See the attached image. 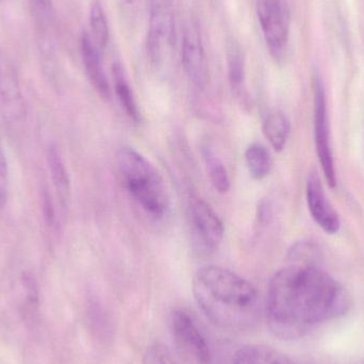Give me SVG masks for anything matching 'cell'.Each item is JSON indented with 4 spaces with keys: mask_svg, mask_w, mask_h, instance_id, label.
I'll return each mask as SVG.
<instances>
[{
    "mask_svg": "<svg viewBox=\"0 0 364 364\" xmlns=\"http://www.w3.org/2000/svg\"><path fill=\"white\" fill-rule=\"evenodd\" d=\"M227 64L231 91L239 97L243 96L245 89V60L241 47L233 41L227 45Z\"/></svg>",
    "mask_w": 364,
    "mask_h": 364,
    "instance_id": "cell-16",
    "label": "cell"
},
{
    "mask_svg": "<svg viewBox=\"0 0 364 364\" xmlns=\"http://www.w3.org/2000/svg\"><path fill=\"white\" fill-rule=\"evenodd\" d=\"M244 156L248 172L255 181H261L269 176L273 162L267 147L255 143L246 149Z\"/></svg>",
    "mask_w": 364,
    "mask_h": 364,
    "instance_id": "cell-19",
    "label": "cell"
},
{
    "mask_svg": "<svg viewBox=\"0 0 364 364\" xmlns=\"http://www.w3.org/2000/svg\"><path fill=\"white\" fill-rule=\"evenodd\" d=\"M193 293L201 312L220 328L247 331L260 316L257 289L245 278L225 267H200L193 280Z\"/></svg>",
    "mask_w": 364,
    "mask_h": 364,
    "instance_id": "cell-2",
    "label": "cell"
},
{
    "mask_svg": "<svg viewBox=\"0 0 364 364\" xmlns=\"http://www.w3.org/2000/svg\"><path fill=\"white\" fill-rule=\"evenodd\" d=\"M50 199V196L46 193L44 195L43 207H44L45 220H46L49 225H53V220H55V212H53V203H51Z\"/></svg>",
    "mask_w": 364,
    "mask_h": 364,
    "instance_id": "cell-23",
    "label": "cell"
},
{
    "mask_svg": "<svg viewBox=\"0 0 364 364\" xmlns=\"http://www.w3.org/2000/svg\"><path fill=\"white\" fill-rule=\"evenodd\" d=\"M33 2L34 8H36V11H40V12H47V11H50L51 9V0H32Z\"/></svg>",
    "mask_w": 364,
    "mask_h": 364,
    "instance_id": "cell-24",
    "label": "cell"
},
{
    "mask_svg": "<svg viewBox=\"0 0 364 364\" xmlns=\"http://www.w3.org/2000/svg\"><path fill=\"white\" fill-rule=\"evenodd\" d=\"M350 299L329 274L309 263L278 271L269 284L267 320L276 337L297 340L318 325L343 316Z\"/></svg>",
    "mask_w": 364,
    "mask_h": 364,
    "instance_id": "cell-1",
    "label": "cell"
},
{
    "mask_svg": "<svg viewBox=\"0 0 364 364\" xmlns=\"http://www.w3.org/2000/svg\"><path fill=\"white\" fill-rule=\"evenodd\" d=\"M175 25L171 0H151L147 53L151 61L158 64L162 60L164 46L174 41Z\"/></svg>",
    "mask_w": 364,
    "mask_h": 364,
    "instance_id": "cell-8",
    "label": "cell"
},
{
    "mask_svg": "<svg viewBox=\"0 0 364 364\" xmlns=\"http://www.w3.org/2000/svg\"><path fill=\"white\" fill-rule=\"evenodd\" d=\"M182 65L190 80L199 89L208 81V64L198 23L192 19L186 25L182 38Z\"/></svg>",
    "mask_w": 364,
    "mask_h": 364,
    "instance_id": "cell-9",
    "label": "cell"
},
{
    "mask_svg": "<svg viewBox=\"0 0 364 364\" xmlns=\"http://www.w3.org/2000/svg\"><path fill=\"white\" fill-rule=\"evenodd\" d=\"M314 142L318 159L322 166L325 179L331 188L337 186L335 161L331 151L329 136L328 114H327L326 94L320 77L314 82Z\"/></svg>",
    "mask_w": 364,
    "mask_h": 364,
    "instance_id": "cell-6",
    "label": "cell"
},
{
    "mask_svg": "<svg viewBox=\"0 0 364 364\" xmlns=\"http://www.w3.org/2000/svg\"><path fill=\"white\" fill-rule=\"evenodd\" d=\"M306 196L310 214L316 224L329 235L337 233L340 229L339 216L329 203L322 181L316 173H312L308 177Z\"/></svg>",
    "mask_w": 364,
    "mask_h": 364,
    "instance_id": "cell-11",
    "label": "cell"
},
{
    "mask_svg": "<svg viewBox=\"0 0 364 364\" xmlns=\"http://www.w3.org/2000/svg\"><path fill=\"white\" fill-rule=\"evenodd\" d=\"M81 55L85 72L92 85L104 100L111 97L110 83L102 68V53L95 46L87 32L81 36Z\"/></svg>",
    "mask_w": 364,
    "mask_h": 364,
    "instance_id": "cell-12",
    "label": "cell"
},
{
    "mask_svg": "<svg viewBox=\"0 0 364 364\" xmlns=\"http://www.w3.org/2000/svg\"><path fill=\"white\" fill-rule=\"evenodd\" d=\"M47 162L50 171L51 181L57 191L62 205L66 207L70 197V181L65 164L55 147L50 146L47 151Z\"/></svg>",
    "mask_w": 364,
    "mask_h": 364,
    "instance_id": "cell-15",
    "label": "cell"
},
{
    "mask_svg": "<svg viewBox=\"0 0 364 364\" xmlns=\"http://www.w3.org/2000/svg\"><path fill=\"white\" fill-rule=\"evenodd\" d=\"M170 327L175 346L186 360L193 364L211 363L209 343L188 312L181 309L173 311Z\"/></svg>",
    "mask_w": 364,
    "mask_h": 364,
    "instance_id": "cell-5",
    "label": "cell"
},
{
    "mask_svg": "<svg viewBox=\"0 0 364 364\" xmlns=\"http://www.w3.org/2000/svg\"><path fill=\"white\" fill-rule=\"evenodd\" d=\"M90 28L92 41L104 53L109 42V26L104 6L100 0H93L90 6Z\"/></svg>",
    "mask_w": 364,
    "mask_h": 364,
    "instance_id": "cell-20",
    "label": "cell"
},
{
    "mask_svg": "<svg viewBox=\"0 0 364 364\" xmlns=\"http://www.w3.org/2000/svg\"><path fill=\"white\" fill-rule=\"evenodd\" d=\"M113 80H114V91L122 108L125 111L126 115L134 122H140L141 114L136 104L134 92L130 89L129 83L124 74L123 68L119 63L113 64Z\"/></svg>",
    "mask_w": 364,
    "mask_h": 364,
    "instance_id": "cell-18",
    "label": "cell"
},
{
    "mask_svg": "<svg viewBox=\"0 0 364 364\" xmlns=\"http://www.w3.org/2000/svg\"><path fill=\"white\" fill-rule=\"evenodd\" d=\"M257 14L269 53L282 61L288 50L290 12L286 0H256Z\"/></svg>",
    "mask_w": 364,
    "mask_h": 364,
    "instance_id": "cell-4",
    "label": "cell"
},
{
    "mask_svg": "<svg viewBox=\"0 0 364 364\" xmlns=\"http://www.w3.org/2000/svg\"><path fill=\"white\" fill-rule=\"evenodd\" d=\"M9 193L8 162L4 155V147L0 142V209L6 205Z\"/></svg>",
    "mask_w": 364,
    "mask_h": 364,
    "instance_id": "cell-22",
    "label": "cell"
},
{
    "mask_svg": "<svg viewBox=\"0 0 364 364\" xmlns=\"http://www.w3.org/2000/svg\"><path fill=\"white\" fill-rule=\"evenodd\" d=\"M200 153L208 176L214 190L220 194H226L230 190V178H229L226 166L218 157V153L210 141L205 140L201 143Z\"/></svg>",
    "mask_w": 364,
    "mask_h": 364,
    "instance_id": "cell-14",
    "label": "cell"
},
{
    "mask_svg": "<svg viewBox=\"0 0 364 364\" xmlns=\"http://www.w3.org/2000/svg\"><path fill=\"white\" fill-rule=\"evenodd\" d=\"M115 162L122 183L134 200L153 218H164L170 208V198L154 164L130 146L119 149Z\"/></svg>",
    "mask_w": 364,
    "mask_h": 364,
    "instance_id": "cell-3",
    "label": "cell"
},
{
    "mask_svg": "<svg viewBox=\"0 0 364 364\" xmlns=\"http://www.w3.org/2000/svg\"><path fill=\"white\" fill-rule=\"evenodd\" d=\"M291 125L288 117L282 112H273L263 123V134L274 151H284L290 136Z\"/></svg>",
    "mask_w": 364,
    "mask_h": 364,
    "instance_id": "cell-17",
    "label": "cell"
},
{
    "mask_svg": "<svg viewBox=\"0 0 364 364\" xmlns=\"http://www.w3.org/2000/svg\"><path fill=\"white\" fill-rule=\"evenodd\" d=\"M124 1H125L126 4H134V0H124Z\"/></svg>",
    "mask_w": 364,
    "mask_h": 364,
    "instance_id": "cell-25",
    "label": "cell"
},
{
    "mask_svg": "<svg viewBox=\"0 0 364 364\" xmlns=\"http://www.w3.org/2000/svg\"><path fill=\"white\" fill-rule=\"evenodd\" d=\"M0 100L4 114L13 123H21L26 117L25 102L16 70L4 55H0Z\"/></svg>",
    "mask_w": 364,
    "mask_h": 364,
    "instance_id": "cell-10",
    "label": "cell"
},
{
    "mask_svg": "<svg viewBox=\"0 0 364 364\" xmlns=\"http://www.w3.org/2000/svg\"><path fill=\"white\" fill-rule=\"evenodd\" d=\"M232 364H296L284 353L271 346L250 344L240 348L233 356Z\"/></svg>",
    "mask_w": 364,
    "mask_h": 364,
    "instance_id": "cell-13",
    "label": "cell"
},
{
    "mask_svg": "<svg viewBox=\"0 0 364 364\" xmlns=\"http://www.w3.org/2000/svg\"><path fill=\"white\" fill-rule=\"evenodd\" d=\"M188 211L195 242L205 252L218 250L224 239L225 228L213 208L203 199L191 197Z\"/></svg>",
    "mask_w": 364,
    "mask_h": 364,
    "instance_id": "cell-7",
    "label": "cell"
},
{
    "mask_svg": "<svg viewBox=\"0 0 364 364\" xmlns=\"http://www.w3.org/2000/svg\"><path fill=\"white\" fill-rule=\"evenodd\" d=\"M143 364H178L172 353L164 344L155 342L147 346L143 357Z\"/></svg>",
    "mask_w": 364,
    "mask_h": 364,
    "instance_id": "cell-21",
    "label": "cell"
}]
</instances>
